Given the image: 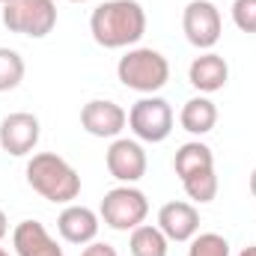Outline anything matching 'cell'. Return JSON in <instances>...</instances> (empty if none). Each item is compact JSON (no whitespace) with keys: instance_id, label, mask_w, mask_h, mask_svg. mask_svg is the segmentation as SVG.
Returning <instances> with one entry per match:
<instances>
[{"instance_id":"obj_17","label":"cell","mask_w":256,"mask_h":256,"mask_svg":"<svg viewBox=\"0 0 256 256\" xmlns=\"http://www.w3.org/2000/svg\"><path fill=\"white\" fill-rule=\"evenodd\" d=\"M128 250L131 256H167L170 250V238L158 230V224H140L131 230V238H128Z\"/></svg>"},{"instance_id":"obj_16","label":"cell","mask_w":256,"mask_h":256,"mask_svg":"<svg viewBox=\"0 0 256 256\" xmlns=\"http://www.w3.org/2000/svg\"><path fill=\"white\" fill-rule=\"evenodd\" d=\"M212 167H214V155H212V149H208L206 143H200V140H191V143L179 146V152H176V158H173V170H176L179 179H185V176H191V173H200V170H212Z\"/></svg>"},{"instance_id":"obj_5","label":"cell","mask_w":256,"mask_h":256,"mask_svg":"<svg viewBox=\"0 0 256 256\" xmlns=\"http://www.w3.org/2000/svg\"><path fill=\"white\" fill-rule=\"evenodd\" d=\"M104 226L116 230V232H131L134 226H140L149 214V200L146 194L134 185H120L114 191L104 194L102 208H98Z\"/></svg>"},{"instance_id":"obj_6","label":"cell","mask_w":256,"mask_h":256,"mask_svg":"<svg viewBox=\"0 0 256 256\" xmlns=\"http://www.w3.org/2000/svg\"><path fill=\"white\" fill-rule=\"evenodd\" d=\"M128 128L143 143H164L173 131V108L161 96H143L128 110Z\"/></svg>"},{"instance_id":"obj_18","label":"cell","mask_w":256,"mask_h":256,"mask_svg":"<svg viewBox=\"0 0 256 256\" xmlns=\"http://www.w3.org/2000/svg\"><path fill=\"white\" fill-rule=\"evenodd\" d=\"M182 188L191 196L194 202H212L218 196V176H214V167L212 170H200V173H191L182 179Z\"/></svg>"},{"instance_id":"obj_23","label":"cell","mask_w":256,"mask_h":256,"mask_svg":"<svg viewBox=\"0 0 256 256\" xmlns=\"http://www.w3.org/2000/svg\"><path fill=\"white\" fill-rule=\"evenodd\" d=\"M9 232V220H6V214H3V208H0V238Z\"/></svg>"},{"instance_id":"obj_15","label":"cell","mask_w":256,"mask_h":256,"mask_svg":"<svg viewBox=\"0 0 256 256\" xmlns=\"http://www.w3.org/2000/svg\"><path fill=\"white\" fill-rule=\"evenodd\" d=\"M179 122L188 134H208L214 122H218V108L212 98L206 96H196V98H188L182 104V114H179Z\"/></svg>"},{"instance_id":"obj_3","label":"cell","mask_w":256,"mask_h":256,"mask_svg":"<svg viewBox=\"0 0 256 256\" xmlns=\"http://www.w3.org/2000/svg\"><path fill=\"white\" fill-rule=\"evenodd\" d=\"M116 78L126 90H134L140 96H155L170 80V63L155 48H128L126 57L116 63Z\"/></svg>"},{"instance_id":"obj_22","label":"cell","mask_w":256,"mask_h":256,"mask_svg":"<svg viewBox=\"0 0 256 256\" xmlns=\"http://www.w3.org/2000/svg\"><path fill=\"white\" fill-rule=\"evenodd\" d=\"M80 256H120V254H116V248H114V244H104V242H90V244L80 250Z\"/></svg>"},{"instance_id":"obj_25","label":"cell","mask_w":256,"mask_h":256,"mask_svg":"<svg viewBox=\"0 0 256 256\" xmlns=\"http://www.w3.org/2000/svg\"><path fill=\"white\" fill-rule=\"evenodd\" d=\"M238 256H256V244H250V248H244V250H242Z\"/></svg>"},{"instance_id":"obj_29","label":"cell","mask_w":256,"mask_h":256,"mask_svg":"<svg viewBox=\"0 0 256 256\" xmlns=\"http://www.w3.org/2000/svg\"><path fill=\"white\" fill-rule=\"evenodd\" d=\"M0 3H6V0H0Z\"/></svg>"},{"instance_id":"obj_21","label":"cell","mask_w":256,"mask_h":256,"mask_svg":"<svg viewBox=\"0 0 256 256\" xmlns=\"http://www.w3.org/2000/svg\"><path fill=\"white\" fill-rule=\"evenodd\" d=\"M232 24L242 33H256V0H236L232 3Z\"/></svg>"},{"instance_id":"obj_12","label":"cell","mask_w":256,"mask_h":256,"mask_svg":"<svg viewBox=\"0 0 256 256\" xmlns=\"http://www.w3.org/2000/svg\"><path fill=\"white\" fill-rule=\"evenodd\" d=\"M98 214L92 212V208H86V206H78V202H68L63 212H60V218H57V232L63 236V242L68 244H90V242H96V236H98Z\"/></svg>"},{"instance_id":"obj_2","label":"cell","mask_w":256,"mask_h":256,"mask_svg":"<svg viewBox=\"0 0 256 256\" xmlns=\"http://www.w3.org/2000/svg\"><path fill=\"white\" fill-rule=\"evenodd\" d=\"M24 173H27V185L39 194L42 200H48V202L68 206L80 194V176H78V170L66 158H60L57 152H36L27 161Z\"/></svg>"},{"instance_id":"obj_28","label":"cell","mask_w":256,"mask_h":256,"mask_svg":"<svg viewBox=\"0 0 256 256\" xmlns=\"http://www.w3.org/2000/svg\"><path fill=\"white\" fill-rule=\"evenodd\" d=\"M0 256H9V254H6V250H3V248H0Z\"/></svg>"},{"instance_id":"obj_11","label":"cell","mask_w":256,"mask_h":256,"mask_svg":"<svg viewBox=\"0 0 256 256\" xmlns=\"http://www.w3.org/2000/svg\"><path fill=\"white\" fill-rule=\"evenodd\" d=\"M158 230L170 242H191L200 232V212H196V206L185 202V200L164 202L158 208Z\"/></svg>"},{"instance_id":"obj_20","label":"cell","mask_w":256,"mask_h":256,"mask_svg":"<svg viewBox=\"0 0 256 256\" xmlns=\"http://www.w3.org/2000/svg\"><path fill=\"white\" fill-rule=\"evenodd\" d=\"M188 256H230V242L220 232H196L191 238Z\"/></svg>"},{"instance_id":"obj_13","label":"cell","mask_w":256,"mask_h":256,"mask_svg":"<svg viewBox=\"0 0 256 256\" xmlns=\"http://www.w3.org/2000/svg\"><path fill=\"white\" fill-rule=\"evenodd\" d=\"M188 80H191L194 90H200V92H218V90H224L226 86V80H230V66L226 60L220 57V54H214V51H202L196 60L191 63L188 68Z\"/></svg>"},{"instance_id":"obj_9","label":"cell","mask_w":256,"mask_h":256,"mask_svg":"<svg viewBox=\"0 0 256 256\" xmlns=\"http://www.w3.org/2000/svg\"><path fill=\"white\" fill-rule=\"evenodd\" d=\"M39 134H42L39 116H33L27 110L9 114L0 122V149L9 152V155H15V158H24V155H30L36 149Z\"/></svg>"},{"instance_id":"obj_4","label":"cell","mask_w":256,"mask_h":256,"mask_svg":"<svg viewBox=\"0 0 256 256\" xmlns=\"http://www.w3.org/2000/svg\"><path fill=\"white\" fill-rule=\"evenodd\" d=\"M3 24L9 27V33L45 39L57 27V3L54 0H6Z\"/></svg>"},{"instance_id":"obj_14","label":"cell","mask_w":256,"mask_h":256,"mask_svg":"<svg viewBox=\"0 0 256 256\" xmlns=\"http://www.w3.org/2000/svg\"><path fill=\"white\" fill-rule=\"evenodd\" d=\"M12 248L18 256H48L54 254L60 244L51 238V232L45 230V224L39 220H21L12 230Z\"/></svg>"},{"instance_id":"obj_10","label":"cell","mask_w":256,"mask_h":256,"mask_svg":"<svg viewBox=\"0 0 256 256\" xmlns=\"http://www.w3.org/2000/svg\"><path fill=\"white\" fill-rule=\"evenodd\" d=\"M80 126L92 137L116 140L122 134V128L128 126V114L110 98H92L80 108Z\"/></svg>"},{"instance_id":"obj_7","label":"cell","mask_w":256,"mask_h":256,"mask_svg":"<svg viewBox=\"0 0 256 256\" xmlns=\"http://www.w3.org/2000/svg\"><path fill=\"white\" fill-rule=\"evenodd\" d=\"M182 30H185V39L194 48L212 51L220 42V33H224L220 9L212 0H191L182 12Z\"/></svg>"},{"instance_id":"obj_19","label":"cell","mask_w":256,"mask_h":256,"mask_svg":"<svg viewBox=\"0 0 256 256\" xmlns=\"http://www.w3.org/2000/svg\"><path fill=\"white\" fill-rule=\"evenodd\" d=\"M24 80V57L15 48H0V92L15 90Z\"/></svg>"},{"instance_id":"obj_24","label":"cell","mask_w":256,"mask_h":256,"mask_svg":"<svg viewBox=\"0 0 256 256\" xmlns=\"http://www.w3.org/2000/svg\"><path fill=\"white\" fill-rule=\"evenodd\" d=\"M250 194H254V200H256V167H254V173H250Z\"/></svg>"},{"instance_id":"obj_8","label":"cell","mask_w":256,"mask_h":256,"mask_svg":"<svg viewBox=\"0 0 256 256\" xmlns=\"http://www.w3.org/2000/svg\"><path fill=\"white\" fill-rule=\"evenodd\" d=\"M104 164H108V173L122 182V185H134L146 176V152L140 146V140H128V137H116L110 146H108V155H104Z\"/></svg>"},{"instance_id":"obj_27","label":"cell","mask_w":256,"mask_h":256,"mask_svg":"<svg viewBox=\"0 0 256 256\" xmlns=\"http://www.w3.org/2000/svg\"><path fill=\"white\" fill-rule=\"evenodd\" d=\"M68 3H86V0H68Z\"/></svg>"},{"instance_id":"obj_26","label":"cell","mask_w":256,"mask_h":256,"mask_svg":"<svg viewBox=\"0 0 256 256\" xmlns=\"http://www.w3.org/2000/svg\"><path fill=\"white\" fill-rule=\"evenodd\" d=\"M48 256H63V250H54V254H48Z\"/></svg>"},{"instance_id":"obj_1","label":"cell","mask_w":256,"mask_h":256,"mask_svg":"<svg viewBox=\"0 0 256 256\" xmlns=\"http://www.w3.org/2000/svg\"><path fill=\"white\" fill-rule=\"evenodd\" d=\"M90 33L108 51L134 48L146 33V12L137 0H104L90 15Z\"/></svg>"}]
</instances>
